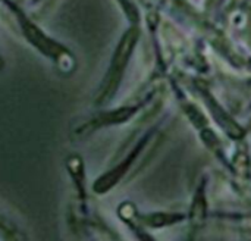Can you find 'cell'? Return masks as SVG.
Instances as JSON below:
<instances>
[{"instance_id":"7a4b0ae2","label":"cell","mask_w":251,"mask_h":241,"mask_svg":"<svg viewBox=\"0 0 251 241\" xmlns=\"http://www.w3.org/2000/svg\"><path fill=\"white\" fill-rule=\"evenodd\" d=\"M184 215H166V214H160V215H153L149 218V224L154 225V227H162V225H169V224H175L178 221H182Z\"/></svg>"},{"instance_id":"3957f363","label":"cell","mask_w":251,"mask_h":241,"mask_svg":"<svg viewBox=\"0 0 251 241\" xmlns=\"http://www.w3.org/2000/svg\"><path fill=\"white\" fill-rule=\"evenodd\" d=\"M0 230L4 233V236H12V234H9L10 231L13 233V228H9L7 225H6V222H3L1 219H0Z\"/></svg>"},{"instance_id":"6da1fadb","label":"cell","mask_w":251,"mask_h":241,"mask_svg":"<svg viewBox=\"0 0 251 241\" xmlns=\"http://www.w3.org/2000/svg\"><path fill=\"white\" fill-rule=\"evenodd\" d=\"M206 218V202H204V196L203 191L200 190L194 199L193 208H191V221L194 225H200Z\"/></svg>"}]
</instances>
